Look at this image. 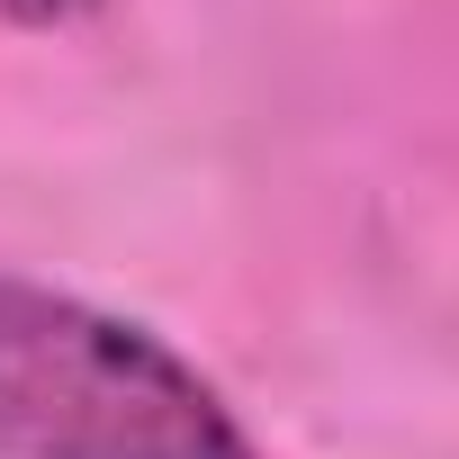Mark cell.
I'll list each match as a JSON object with an SVG mask.
<instances>
[{"label":"cell","instance_id":"cell-1","mask_svg":"<svg viewBox=\"0 0 459 459\" xmlns=\"http://www.w3.org/2000/svg\"><path fill=\"white\" fill-rule=\"evenodd\" d=\"M0 459H262L235 405L162 333L0 280Z\"/></svg>","mask_w":459,"mask_h":459},{"label":"cell","instance_id":"cell-2","mask_svg":"<svg viewBox=\"0 0 459 459\" xmlns=\"http://www.w3.org/2000/svg\"><path fill=\"white\" fill-rule=\"evenodd\" d=\"M91 10H108V0H0V19H10V28H73V19H91Z\"/></svg>","mask_w":459,"mask_h":459}]
</instances>
